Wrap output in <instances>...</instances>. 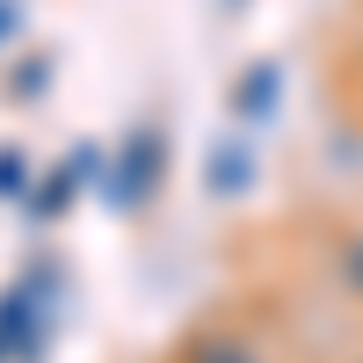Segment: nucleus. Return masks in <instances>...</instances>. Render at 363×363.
<instances>
[{"label": "nucleus", "mask_w": 363, "mask_h": 363, "mask_svg": "<svg viewBox=\"0 0 363 363\" xmlns=\"http://www.w3.org/2000/svg\"><path fill=\"white\" fill-rule=\"evenodd\" d=\"M189 363H255V356L240 349V342H218V335H203V342L189 349Z\"/></svg>", "instance_id": "6"}, {"label": "nucleus", "mask_w": 363, "mask_h": 363, "mask_svg": "<svg viewBox=\"0 0 363 363\" xmlns=\"http://www.w3.org/2000/svg\"><path fill=\"white\" fill-rule=\"evenodd\" d=\"M8 87H15V95H44V58H29V66H22Z\"/></svg>", "instance_id": "8"}, {"label": "nucleus", "mask_w": 363, "mask_h": 363, "mask_svg": "<svg viewBox=\"0 0 363 363\" xmlns=\"http://www.w3.org/2000/svg\"><path fill=\"white\" fill-rule=\"evenodd\" d=\"M44 291H51V269H37L15 291H0V349L15 363H37V349H44V306H37Z\"/></svg>", "instance_id": "1"}, {"label": "nucleus", "mask_w": 363, "mask_h": 363, "mask_svg": "<svg viewBox=\"0 0 363 363\" xmlns=\"http://www.w3.org/2000/svg\"><path fill=\"white\" fill-rule=\"evenodd\" d=\"M0 356H8V349H0Z\"/></svg>", "instance_id": "12"}, {"label": "nucleus", "mask_w": 363, "mask_h": 363, "mask_svg": "<svg viewBox=\"0 0 363 363\" xmlns=\"http://www.w3.org/2000/svg\"><path fill=\"white\" fill-rule=\"evenodd\" d=\"M349 284H363V247H349Z\"/></svg>", "instance_id": "10"}, {"label": "nucleus", "mask_w": 363, "mask_h": 363, "mask_svg": "<svg viewBox=\"0 0 363 363\" xmlns=\"http://www.w3.org/2000/svg\"><path fill=\"white\" fill-rule=\"evenodd\" d=\"M225 8H240V0H225Z\"/></svg>", "instance_id": "11"}, {"label": "nucleus", "mask_w": 363, "mask_h": 363, "mask_svg": "<svg viewBox=\"0 0 363 363\" xmlns=\"http://www.w3.org/2000/svg\"><path fill=\"white\" fill-rule=\"evenodd\" d=\"M247 174H255L247 138H225V145H218V160H211V196H240V189H247Z\"/></svg>", "instance_id": "3"}, {"label": "nucleus", "mask_w": 363, "mask_h": 363, "mask_svg": "<svg viewBox=\"0 0 363 363\" xmlns=\"http://www.w3.org/2000/svg\"><path fill=\"white\" fill-rule=\"evenodd\" d=\"M15 29H22V0H0V44H8Z\"/></svg>", "instance_id": "9"}, {"label": "nucleus", "mask_w": 363, "mask_h": 363, "mask_svg": "<svg viewBox=\"0 0 363 363\" xmlns=\"http://www.w3.org/2000/svg\"><path fill=\"white\" fill-rule=\"evenodd\" d=\"M153 182H160V131H131V145H124V160H116L102 196L116 211H138L145 196H153Z\"/></svg>", "instance_id": "2"}, {"label": "nucleus", "mask_w": 363, "mask_h": 363, "mask_svg": "<svg viewBox=\"0 0 363 363\" xmlns=\"http://www.w3.org/2000/svg\"><path fill=\"white\" fill-rule=\"evenodd\" d=\"M233 109L240 116H269V109H277V66H247V73H240Z\"/></svg>", "instance_id": "4"}, {"label": "nucleus", "mask_w": 363, "mask_h": 363, "mask_svg": "<svg viewBox=\"0 0 363 363\" xmlns=\"http://www.w3.org/2000/svg\"><path fill=\"white\" fill-rule=\"evenodd\" d=\"M73 189H80V167L66 160V167H58V174L44 182V189H37V196H29V211H37V218H58V211L73 203Z\"/></svg>", "instance_id": "5"}, {"label": "nucleus", "mask_w": 363, "mask_h": 363, "mask_svg": "<svg viewBox=\"0 0 363 363\" xmlns=\"http://www.w3.org/2000/svg\"><path fill=\"white\" fill-rule=\"evenodd\" d=\"M22 182H29L22 153H0V196H22Z\"/></svg>", "instance_id": "7"}]
</instances>
